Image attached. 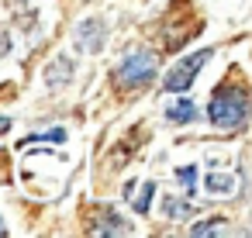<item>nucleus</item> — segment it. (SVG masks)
Masks as SVG:
<instances>
[{"instance_id": "f257e3e1", "label": "nucleus", "mask_w": 252, "mask_h": 238, "mask_svg": "<svg viewBox=\"0 0 252 238\" xmlns=\"http://www.w3.org/2000/svg\"><path fill=\"white\" fill-rule=\"evenodd\" d=\"M249 114H252V107H249V90H245L242 83H221V87L214 90L211 104H207V118H211V124L221 128V131L242 128V124L249 121Z\"/></svg>"}, {"instance_id": "f03ea898", "label": "nucleus", "mask_w": 252, "mask_h": 238, "mask_svg": "<svg viewBox=\"0 0 252 238\" xmlns=\"http://www.w3.org/2000/svg\"><path fill=\"white\" fill-rule=\"evenodd\" d=\"M156 76V56L152 52H131L121 59V66L114 69V83L121 90H138Z\"/></svg>"}, {"instance_id": "7ed1b4c3", "label": "nucleus", "mask_w": 252, "mask_h": 238, "mask_svg": "<svg viewBox=\"0 0 252 238\" xmlns=\"http://www.w3.org/2000/svg\"><path fill=\"white\" fill-rule=\"evenodd\" d=\"M211 56H214L211 49H200V52H190V56H183L180 62H173V69H169L166 80H162V90H166V93H187V90L193 87V76L207 66Z\"/></svg>"}, {"instance_id": "20e7f679", "label": "nucleus", "mask_w": 252, "mask_h": 238, "mask_svg": "<svg viewBox=\"0 0 252 238\" xmlns=\"http://www.w3.org/2000/svg\"><path fill=\"white\" fill-rule=\"evenodd\" d=\"M197 14L190 11V4L187 0H180V4L169 11V21H166V35H162V42H166V49H180L187 38H193L197 35Z\"/></svg>"}, {"instance_id": "39448f33", "label": "nucleus", "mask_w": 252, "mask_h": 238, "mask_svg": "<svg viewBox=\"0 0 252 238\" xmlns=\"http://www.w3.org/2000/svg\"><path fill=\"white\" fill-rule=\"evenodd\" d=\"M76 45L83 52H100V45H104V25L97 18L94 21H83L80 31H76Z\"/></svg>"}, {"instance_id": "423d86ee", "label": "nucleus", "mask_w": 252, "mask_h": 238, "mask_svg": "<svg viewBox=\"0 0 252 238\" xmlns=\"http://www.w3.org/2000/svg\"><path fill=\"white\" fill-rule=\"evenodd\" d=\"M204 186L211 197H228V193H235V176L231 173H207Z\"/></svg>"}, {"instance_id": "0eeeda50", "label": "nucleus", "mask_w": 252, "mask_h": 238, "mask_svg": "<svg viewBox=\"0 0 252 238\" xmlns=\"http://www.w3.org/2000/svg\"><path fill=\"white\" fill-rule=\"evenodd\" d=\"M90 231H94V235H128V221H125L121 214L107 210L100 224H90Z\"/></svg>"}, {"instance_id": "6e6552de", "label": "nucleus", "mask_w": 252, "mask_h": 238, "mask_svg": "<svg viewBox=\"0 0 252 238\" xmlns=\"http://www.w3.org/2000/svg\"><path fill=\"white\" fill-rule=\"evenodd\" d=\"M193 118H197V107H193V100L169 104V111H166V121H169V124H190Z\"/></svg>"}, {"instance_id": "1a4fd4ad", "label": "nucleus", "mask_w": 252, "mask_h": 238, "mask_svg": "<svg viewBox=\"0 0 252 238\" xmlns=\"http://www.w3.org/2000/svg\"><path fill=\"white\" fill-rule=\"evenodd\" d=\"M69 76H73V59L59 56V59H56V62L49 66V73H45V83H49V87H59V80L66 83Z\"/></svg>"}, {"instance_id": "9d476101", "label": "nucleus", "mask_w": 252, "mask_h": 238, "mask_svg": "<svg viewBox=\"0 0 252 238\" xmlns=\"http://www.w3.org/2000/svg\"><path fill=\"white\" fill-rule=\"evenodd\" d=\"M135 197H131V207L138 210V214H149V207H152V193H156V183L152 179H145V183H135Z\"/></svg>"}, {"instance_id": "9b49d317", "label": "nucleus", "mask_w": 252, "mask_h": 238, "mask_svg": "<svg viewBox=\"0 0 252 238\" xmlns=\"http://www.w3.org/2000/svg\"><path fill=\"white\" fill-rule=\"evenodd\" d=\"M190 235H228V221L224 217H211V221H200L190 228Z\"/></svg>"}, {"instance_id": "f8f14e48", "label": "nucleus", "mask_w": 252, "mask_h": 238, "mask_svg": "<svg viewBox=\"0 0 252 238\" xmlns=\"http://www.w3.org/2000/svg\"><path fill=\"white\" fill-rule=\"evenodd\" d=\"M35 142H66V131L56 128V131H45V135H32V138H25V145H35Z\"/></svg>"}, {"instance_id": "ddd939ff", "label": "nucleus", "mask_w": 252, "mask_h": 238, "mask_svg": "<svg viewBox=\"0 0 252 238\" xmlns=\"http://www.w3.org/2000/svg\"><path fill=\"white\" fill-rule=\"evenodd\" d=\"M166 214H169V217H183V214H190V204H187V200H173V197H169V200H166Z\"/></svg>"}, {"instance_id": "4468645a", "label": "nucleus", "mask_w": 252, "mask_h": 238, "mask_svg": "<svg viewBox=\"0 0 252 238\" xmlns=\"http://www.w3.org/2000/svg\"><path fill=\"white\" fill-rule=\"evenodd\" d=\"M176 176H180V183L187 186V193H193V179H197V173H193V166H183V169H180Z\"/></svg>"}, {"instance_id": "2eb2a0df", "label": "nucleus", "mask_w": 252, "mask_h": 238, "mask_svg": "<svg viewBox=\"0 0 252 238\" xmlns=\"http://www.w3.org/2000/svg\"><path fill=\"white\" fill-rule=\"evenodd\" d=\"M7 49H11V38H7V35H4V31H0V56H4V52H7Z\"/></svg>"}, {"instance_id": "dca6fc26", "label": "nucleus", "mask_w": 252, "mask_h": 238, "mask_svg": "<svg viewBox=\"0 0 252 238\" xmlns=\"http://www.w3.org/2000/svg\"><path fill=\"white\" fill-rule=\"evenodd\" d=\"M11 128V118H0V131H7Z\"/></svg>"}, {"instance_id": "f3484780", "label": "nucleus", "mask_w": 252, "mask_h": 238, "mask_svg": "<svg viewBox=\"0 0 252 238\" xmlns=\"http://www.w3.org/2000/svg\"><path fill=\"white\" fill-rule=\"evenodd\" d=\"M4 231H7V228H4V224H0V235H4Z\"/></svg>"}]
</instances>
